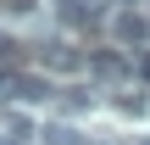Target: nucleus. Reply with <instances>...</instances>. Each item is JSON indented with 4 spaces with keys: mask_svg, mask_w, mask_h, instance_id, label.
<instances>
[{
    "mask_svg": "<svg viewBox=\"0 0 150 145\" xmlns=\"http://www.w3.org/2000/svg\"><path fill=\"white\" fill-rule=\"evenodd\" d=\"M83 67H89V78H100V84H128V73H134V56L128 50H117V45H100V50H89L83 56Z\"/></svg>",
    "mask_w": 150,
    "mask_h": 145,
    "instance_id": "f257e3e1",
    "label": "nucleus"
},
{
    "mask_svg": "<svg viewBox=\"0 0 150 145\" xmlns=\"http://www.w3.org/2000/svg\"><path fill=\"white\" fill-rule=\"evenodd\" d=\"M111 39H117V50H145V39H150V11H111Z\"/></svg>",
    "mask_w": 150,
    "mask_h": 145,
    "instance_id": "f03ea898",
    "label": "nucleus"
},
{
    "mask_svg": "<svg viewBox=\"0 0 150 145\" xmlns=\"http://www.w3.org/2000/svg\"><path fill=\"white\" fill-rule=\"evenodd\" d=\"M39 67H50V73H83V50L67 45V39H45L39 45Z\"/></svg>",
    "mask_w": 150,
    "mask_h": 145,
    "instance_id": "7ed1b4c3",
    "label": "nucleus"
},
{
    "mask_svg": "<svg viewBox=\"0 0 150 145\" xmlns=\"http://www.w3.org/2000/svg\"><path fill=\"white\" fill-rule=\"evenodd\" d=\"M11 101H22V106H50V101H56V84L39 78V73H11Z\"/></svg>",
    "mask_w": 150,
    "mask_h": 145,
    "instance_id": "20e7f679",
    "label": "nucleus"
},
{
    "mask_svg": "<svg viewBox=\"0 0 150 145\" xmlns=\"http://www.w3.org/2000/svg\"><path fill=\"white\" fill-rule=\"evenodd\" d=\"M95 101H100V89L95 84H67V89H56V112L61 117H78V112H95Z\"/></svg>",
    "mask_w": 150,
    "mask_h": 145,
    "instance_id": "39448f33",
    "label": "nucleus"
},
{
    "mask_svg": "<svg viewBox=\"0 0 150 145\" xmlns=\"http://www.w3.org/2000/svg\"><path fill=\"white\" fill-rule=\"evenodd\" d=\"M117 112H122V117H145V112H150V95L122 84V89H117Z\"/></svg>",
    "mask_w": 150,
    "mask_h": 145,
    "instance_id": "423d86ee",
    "label": "nucleus"
},
{
    "mask_svg": "<svg viewBox=\"0 0 150 145\" xmlns=\"http://www.w3.org/2000/svg\"><path fill=\"white\" fill-rule=\"evenodd\" d=\"M39 145H83V134H78L72 123H45V129H39Z\"/></svg>",
    "mask_w": 150,
    "mask_h": 145,
    "instance_id": "0eeeda50",
    "label": "nucleus"
},
{
    "mask_svg": "<svg viewBox=\"0 0 150 145\" xmlns=\"http://www.w3.org/2000/svg\"><path fill=\"white\" fill-rule=\"evenodd\" d=\"M11 61H17V39H11V34H0V73H17Z\"/></svg>",
    "mask_w": 150,
    "mask_h": 145,
    "instance_id": "6e6552de",
    "label": "nucleus"
},
{
    "mask_svg": "<svg viewBox=\"0 0 150 145\" xmlns=\"http://www.w3.org/2000/svg\"><path fill=\"white\" fill-rule=\"evenodd\" d=\"M33 6H39V0H0V11H6V17H28Z\"/></svg>",
    "mask_w": 150,
    "mask_h": 145,
    "instance_id": "1a4fd4ad",
    "label": "nucleus"
},
{
    "mask_svg": "<svg viewBox=\"0 0 150 145\" xmlns=\"http://www.w3.org/2000/svg\"><path fill=\"white\" fill-rule=\"evenodd\" d=\"M134 73H139V78H145V84H150V45H145V50H139V56H134Z\"/></svg>",
    "mask_w": 150,
    "mask_h": 145,
    "instance_id": "9d476101",
    "label": "nucleus"
},
{
    "mask_svg": "<svg viewBox=\"0 0 150 145\" xmlns=\"http://www.w3.org/2000/svg\"><path fill=\"white\" fill-rule=\"evenodd\" d=\"M111 6H117V11H139L145 0H111Z\"/></svg>",
    "mask_w": 150,
    "mask_h": 145,
    "instance_id": "9b49d317",
    "label": "nucleus"
},
{
    "mask_svg": "<svg viewBox=\"0 0 150 145\" xmlns=\"http://www.w3.org/2000/svg\"><path fill=\"white\" fill-rule=\"evenodd\" d=\"M95 145H117V140H95Z\"/></svg>",
    "mask_w": 150,
    "mask_h": 145,
    "instance_id": "f8f14e48",
    "label": "nucleus"
},
{
    "mask_svg": "<svg viewBox=\"0 0 150 145\" xmlns=\"http://www.w3.org/2000/svg\"><path fill=\"white\" fill-rule=\"evenodd\" d=\"M0 145H22V140H0Z\"/></svg>",
    "mask_w": 150,
    "mask_h": 145,
    "instance_id": "ddd939ff",
    "label": "nucleus"
},
{
    "mask_svg": "<svg viewBox=\"0 0 150 145\" xmlns=\"http://www.w3.org/2000/svg\"><path fill=\"white\" fill-rule=\"evenodd\" d=\"M128 145H150V140H128Z\"/></svg>",
    "mask_w": 150,
    "mask_h": 145,
    "instance_id": "4468645a",
    "label": "nucleus"
},
{
    "mask_svg": "<svg viewBox=\"0 0 150 145\" xmlns=\"http://www.w3.org/2000/svg\"><path fill=\"white\" fill-rule=\"evenodd\" d=\"M56 6H67V0H56Z\"/></svg>",
    "mask_w": 150,
    "mask_h": 145,
    "instance_id": "2eb2a0df",
    "label": "nucleus"
}]
</instances>
